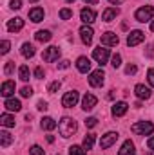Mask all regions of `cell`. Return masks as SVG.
<instances>
[{
  "label": "cell",
  "mask_w": 154,
  "mask_h": 155,
  "mask_svg": "<svg viewBox=\"0 0 154 155\" xmlns=\"http://www.w3.org/2000/svg\"><path fill=\"white\" fill-rule=\"evenodd\" d=\"M76 121L75 119H71V117H64L62 121H60V124H58V130H60V134H62V137H71L75 132H76Z\"/></svg>",
  "instance_id": "6da1fadb"
},
{
  "label": "cell",
  "mask_w": 154,
  "mask_h": 155,
  "mask_svg": "<svg viewBox=\"0 0 154 155\" xmlns=\"http://www.w3.org/2000/svg\"><path fill=\"white\" fill-rule=\"evenodd\" d=\"M136 135H151L154 132V124L151 121H140V123H136V124H132V128H131Z\"/></svg>",
  "instance_id": "7a4b0ae2"
},
{
  "label": "cell",
  "mask_w": 154,
  "mask_h": 155,
  "mask_svg": "<svg viewBox=\"0 0 154 155\" xmlns=\"http://www.w3.org/2000/svg\"><path fill=\"white\" fill-rule=\"evenodd\" d=\"M136 20L138 22H151L152 20V16H154V7L152 5H145V7H140L138 11H136Z\"/></svg>",
  "instance_id": "3957f363"
},
{
  "label": "cell",
  "mask_w": 154,
  "mask_h": 155,
  "mask_svg": "<svg viewBox=\"0 0 154 155\" xmlns=\"http://www.w3.org/2000/svg\"><path fill=\"white\" fill-rule=\"evenodd\" d=\"M42 58H44V61L53 63V61H56V60L60 58V49H58V47H47V49L42 52Z\"/></svg>",
  "instance_id": "277c9868"
},
{
  "label": "cell",
  "mask_w": 154,
  "mask_h": 155,
  "mask_svg": "<svg viewBox=\"0 0 154 155\" xmlns=\"http://www.w3.org/2000/svg\"><path fill=\"white\" fill-rule=\"evenodd\" d=\"M143 40H145V33H143V31H132V33H129V36H127V45H129V47H136V45H140Z\"/></svg>",
  "instance_id": "5b68a950"
},
{
  "label": "cell",
  "mask_w": 154,
  "mask_h": 155,
  "mask_svg": "<svg viewBox=\"0 0 154 155\" xmlns=\"http://www.w3.org/2000/svg\"><path fill=\"white\" fill-rule=\"evenodd\" d=\"M76 103H78V92L76 90H69V92H65V96L62 97V105H64L65 108H73Z\"/></svg>",
  "instance_id": "8992f818"
},
{
  "label": "cell",
  "mask_w": 154,
  "mask_h": 155,
  "mask_svg": "<svg viewBox=\"0 0 154 155\" xmlns=\"http://www.w3.org/2000/svg\"><path fill=\"white\" fill-rule=\"evenodd\" d=\"M116 141H118V134H116V132H109V134L102 135V139H100V148H102V150H105V148L113 146Z\"/></svg>",
  "instance_id": "52a82bcc"
},
{
  "label": "cell",
  "mask_w": 154,
  "mask_h": 155,
  "mask_svg": "<svg viewBox=\"0 0 154 155\" xmlns=\"http://www.w3.org/2000/svg\"><path fill=\"white\" fill-rule=\"evenodd\" d=\"M103 78H105V72H103L102 69H98V71L91 72V76H89V85H91V87H102V85H103Z\"/></svg>",
  "instance_id": "ba28073f"
},
{
  "label": "cell",
  "mask_w": 154,
  "mask_h": 155,
  "mask_svg": "<svg viewBox=\"0 0 154 155\" xmlns=\"http://www.w3.org/2000/svg\"><path fill=\"white\" fill-rule=\"evenodd\" d=\"M102 45H107V47H116L118 43H120V38H118V35L114 33H111V31H107V33H103L102 35Z\"/></svg>",
  "instance_id": "9c48e42d"
},
{
  "label": "cell",
  "mask_w": 154,
  "mask_h": 155,
  "mask_svg": "<svg viewBox=\"0 0 154 155\" xmlns=\"http://www.w3.org/2000/svg\"><path fill=\"white\" fill-rule=\"evenodd\" d=\"M93 58H94L100 65L107 63V60H109V49H102V47L94 49V51H93Z\"/></svg>",
  "instance_id": "30bf717a"
},
{
  "label": "cell",
  "mask_w": 154,
  "mask_h": 155,
  "mask_svg": "<svg viewBox=\"0 0 154 155\" xmlns=\"http://www.w3.org/2000/svg\"><path fill=\"white\" fill-rule=\"evenodd\" d=\"M96 103H98L96 96H93V94H85L83 99H82V108L89 112V110H93V108L96 107Z\"/></svg>",
  "instance_id": "8fae6325"
},
{
  "label": "cell",
  "mask_w": 154,
  "mask_h": 155,
  "mask_svg": "<svg viewBox=\"0 0 154 155\" xmlns=\"http://www.w3.org/2000/svg\"><path fill=\"white\" fill-rule=\"evenodd\" d=\"M127 110H129V105L125 103V101H118L113 105V116L114 117H121L127 114Z\"/></svg>",
  "instance_id": "7c38bea8"
},
{
  "label": "cell",
  "mask_w": 154,
  "mask_h": 155,
  "mask_svg": "<svg viewBox=\"0 0 154 155\" xmlns=\"http://www.w3.org/2000/svg\"><path fill=\"white\" fill-rule=\"evenodd\" d=\"M22 27H24V20H22L20 16L11 18V20L7 22V31H9V33H16V31H20Z\"/></svg>",
  "instance_id": "4fadbf2b"
},
{
  "label": "cell",
  "mask_w": 154,
  "mask_h": 155,
  "mask_svg": "<svg viewBox=\"0 0 154 155\" xmlns=\"http://www.w3.org/2000/svg\"><path fill=\"white\" fill-rule=\"evenodd\" d=\"M76 67H78V71H80L82 74H87V72L91 71V60L85 58V56H80L78 61H76Z\"/></svg>",
  "instance_id": "5bb4252c"
},
{
  "label": "cell",
  "mask_w": 154,
  "mask_h": 155,
  "mask_svg": "<svg viewBox=\"0 0 154 155\" xmlns=\"http://www.w3.org/2000/svg\"><path fill=\"white\" fill-rule=\"evenodd\" d=\"M80 18H82V22L83 24H93L94 20H96V13L93 11V9H82V13H80Z\"/></svg>",
  "instance_id": "9a60e30c"
},
{
  "label": "cell",
  "mask_w": 154,
  "mask_h": 155,
  "mask_svg": "<svg viewBox=\"0 0 154 155\" xmlns=\"http://www.w3.org/2000/svg\"><path fill=\"white\" fill-rule=\"evenodd\" d=\"M134 94L140 97V99H149L152 94H151V88L145 87V85H136L134 87Z\"/></svg>",
  "instance_id": "2e32d148"
},
{
  "label": "cell",
  "mask_w": 154,
  "mask_h": 155,
  "mask_svg": "<svg viewBox=\"0 0 154 155\" xmlns=\"http://www.w3.org/2000/svg\"><path fill=\"white\" fill-rule=\"evenodd\" d=\"M118 15H120V9H118V7H107V9L102 13V20H103V22H113Z\"/></svg>",
  "instance_id": "e0dca14e"
},
{
  "label": "cell",
  "mask_w": 154,
  "mask_h": 155,
  "mask_svg": "<svg viewBox=\"0 0 154 155\" xmlns=\"http://www.w3.org/2000/svg\"><path fill=\"white\" fill-rule=\"evenodd\" d=\"M93 29L89 27V25H83L82 29H80V36H82V41L85 43V45H91V41H93Z\"/></svg>",
  "instance_id": "ac0fdd59"
},
{
  "label": "cell",
  "mask_w": 154,
  "mask_h": 155,
  "mask_svg": "<svg viewBox=\"0 0 154 155\" xmlns=\"http://www.w3.org/2000/svg\"><path fill=\"white\" fill-rule=\"evenodd\" d=\"M13 92H15V81H11V79L4 81V83H2V90H0V94H2L4 97H9V96H13Z\"/></svg>",
  "instance_id": "d6986e66"
},
{
  "label": "cell",
  "mask_w": 154,
  "mask_h": 155,
  "mask_svg": "<svg viewBox=\"0 0 154 155\" xmlns=\"http://www.w3.org/2000/svg\"><path fill=\"white\" fill-rule=\"evenodd\" d=\"M29 20H33L35 24H38L44 20V9L42 7H33L31 11H29Z\"/></svg>",
  "instance_id": "ffe728a7"
},
{
  "label": "cell",
  "mask_w": 154,
  "mask_h": 155,
  "mask_svg": "<svg viewBox=\"0 0 154 155\" xmlns=\"http://www.w3.org/2000/svg\"><path fill=\"white\" fill-rule=\"evenodd\" d=\"M4 107H5L7 110H11V112H18V110L22 108V103H20L18 99H15V97H11V99H5V103H4Z\"/></svg>",
  "instance_id": "44dd1931"
},
{
  "label": "cell",
  "mask_w": 154,
  "mask_h": 155,
  "mask_svg": "<svg viewBox=\"0 0 154 155\" xmlns=\"http://www.w3.org/2000/svg\"><path fill=\"white\" fill-rule=\"evenodd\" d=\"M120 155H136V148H134V143L132 141H125L121 150H120Z\"/></svg>",
  "instance_id": "7402d4cb"
},
{
  "label": "cell",
  "mask_w": 154,
  "mask_h": 155,
  "mask_svg": "<svg viewBox=\"0 0 154 155\" xmlns=\"http://www.w3.org/2000/svg\"><path fill=\"white\" fill-rule=\"evenodd\" d=\"M40 124H42V128H44V130H47V132H51V130H54V128H56V121H54L53 117H44Z\"/></svg>",
  "instance_id": "603a6c76"
},
{
  "label": "cell",
  "mask_w": 154,
  "mask_h": 155,
  "mask_svg": "<svg viewBox=\"0 0 154 155\" xmlns=\"http://www.w3.org/2000/svg\"><path fill=\"white\" fill-rule=\"evenodd\" d=\"M20 52H22L24 58H33V56H35V47H33L31 43H24L22 49H20Z\"/></svg>",
  "instance_id": "cb8c5ba5"
},
{
  "label": "cell",
  "mask_w": 154,
  "mask_h": 155,
  "mask_svg": "<svg viewBox=\"0 0 154 155\" xmlns=\"http://www.w3.org/2000/svg\"><path fill=\"white\" fill-rule=\"evenodd\" d=\"M0 124L5 126V128H11V126H15V117L9 116V114H2L0 116Z\"/></svg>",
  "instance_id": "d4e9b609"
},
{
  "label": "cell",
  "mask_w": 154,
  "mask_h": 155,
  "mask_svg": "<svg viewBox=\"0 0 154 155\" xmlns=\"http://www.w3.org/2000/svg\"><path fill=\"white\" fill-rule=\"evenodd\" d=\"M11 143H13L11 134H7V132H0V146H2V148H7Z\"/></svg>",
  "instance_id": "484cf974"
},
{
  "label": "cell",
  "mask_w": 154,
  "mask_h": 155,
  "mask_svg": "<svg viewBox=\"0 0 154 155\" xmlns=\"http://www.w3.org/2000/svg\"><path fill=\"white\" fill-rule=\"evenodd\" d=\"M94 139H96V135H94V134H87V135L83 137V144H82V146H83V150H87V152H89V150L93 148V144H94Z\"/></svg>",
  "instance_id": "4316f807"
},
{
  "label": "cell",
  "mask_w": 154,
  "mask_h": 155,
  "mask_svg": "<svg viewBox=\"0 0 154 155\" xmlns=\"http://www.w3.org/2000/svg\"><path fill=\"white\" fill-rule=\"evenodd\" d=\"M35 38H37V41H40V43H45V41H49V40L53 38V35H51V31H38V33L35 35Z\"/></svg>",
  "instance_id": "83f0119b"
},
{
  "label": "cell",
  "mask_w": 154,
  "mask_h": 155,
  "mask_svg": "<svg viewBox=\"0 0 154 155\" xmlns=\"http://www.w3.org/2000/svg\"><path fill=\"white\" fill-rule=\"evenodd\" d=\"M18 76L22 81H29V78H31V72H29V67L27 65H22L20 69H18Z\"/></svg>",
  "instance_id": "f1b7e54d"
},
{
  "label": "cell",
  "mask_w": 154,
  "mask_h": 155,
  "mask_svg": "<svg viewBox=\"0 0 154 155\" xmlns=\"http://www.w3.org/2000/svg\"><path fill=\"white\" fill-rule=\"evenodd\" d=\"M69 155H85V150H83V146L73 144V146L69 148Z\"/></svg>",
  "instance_id": "f546056e"
},
{
  "label": "cell",
  "mask_w": 154,
  "mask_h": 155,
  "mask_svg": "<svg viewBox=\"0 0 154 155\" xmlns=\"http://www.w3.org/2000/svg\"><path fill=\"white\" fill-rule=\"evenodd\" d=\"M4 72H5V76H11V74L15 72V61H7V63H5Z\"/></svg>",
  "instance_id": "4dcf8cb0"
},
{
  "label": "cell",
  "mask_w": 154,
  "mask_h": 155,
  "mask_svg": "<svg viewBox=\"0 0 154 155\" xmlns=\"http://www.w3.org/2000/svg\"><path fill=\"white\" fill-rule=\"evenodd\" d=\"M20 96L22 97H31L33 96V88L31 87H22L20 88Z\"/></svg>",
  "instance_id": "1f68e13d"
},
{
  "label": "cell",
  "mask_w": 154,
  "mask_h": 155,
  "mask_svg": "<svg viewBox=\"0 0 154 155\" xmlns=\"http://www.w3.org/2000/svg\"><path fill=\"white\" fill-rule=\"evenodd\" d=\"M73 16V11L71 9H60V18L62 20H69Z\"/></svg>",
  "instance_id": "d6a6232c"
},
{
  "label": "cell",
  "mask_w": 154,
  "mask_h": 155,
  "mask_svg": "<svg viewBox=\"0 0 154 155\" xmlns=\"http://www.w3.org/2000/svg\"><path fill=\"white\" fill-rule=\"evenodd\" d=\"M96 124H98V119H96V117H87V119H85V126H87V128H94Z\"/></svg>",
  "instance_id": "836d02e7"
},
{
  "label": "cell",
  "mask_w": 154,
  "mask_h": 155,
  "mask_svg": "<svg viewBox=\"0 0 154 155\" xmlns=\"http://www.w3.org/2000/svg\"><path fill=\"white\" fill-rule=\"evenodd\" d=\"M29 153L31 155H45V152L40 148L38 144H35V146H31V150H29Z\"/></svg>",
  "instance_id": "e575fe53"
},
{
  "label": "cell",
  "mask_w": 154,
  "mask_h": 155,
  "mask_svg": "<svg viewBox=\"0 0 154 155\" xmlns=\"http://www.w3.org/2000/svg\"><path fill=\"white\" fill-rule=\"evenodd\" d=\"M111 65H113L114 69H118V67L121 65V56H120V54H114V56H113V60H111Z\"/></svg>",
  "instance_id": "d590c367"
},
{
  "label": "cell",
  "mask_w": 154,
  "mask_h": 155,
  "mask_svg": "<svg viewBox=\"0 0 154 155\" xmlns=\"http://www.w3.org/2000/svg\"><path fill=\"white\" fill-rule=\"evenodd\" d=\"M136 72H138V67H136V65H132V63H131V65H127V67H125V74H129V76H131V74H136Z\"/></svg>",
  "instance_id": "8d00e7d4"
},
{
  "label": "cell",
  "mask_w": 154,
  "mask_h": 155,
  "mask_svg": "<svg viewBox=\"0 0 154 155\" xmlns=\"http://www.w3.org/2000/svg\"><path fill=\"white\" fill-rule=\"evenodd\" d=\"M60 85H62V83H60V81H53V83H51V85H49V88H47V90H49V92H51V94H54V92H56V90H58V88H60Z\"/></svg>",
  "instance_id": "74e56055"
},
{
  "label": "cell",
  "mask_w": 154,
  "mask_h": 155,
  "mask_svg": "<svg viewBox=\"0 0 154 155\" xmlns=\"http://www.w3.org/2000/svg\"><path fill=\"white\" fill-rule=\"evenodd\" d=\"M9 47H11V43H9L7 40H4V41H2V49H0V52H2V54H7V52H9Z\"/></svg>",
  "instance_id": "f35d334b"
},
{
  "label": "cell",
  "mask_w": 154,
  "mask_h": 155,
  "mask_svg": "<svg viewBox=\"0 0 154 155\" xmlns=\"http://www.w3.org/2000/svg\"><path fill=\"white\" fill-rule=\"evenodd\" d=\"M147 79H149V85L154 87V69H149V72H147Z\"/></svg>",
  "instance_id": "ab89813d"
},
{
  "label": "cell",
  "mask_w": 154,
  "mask_h": 155,
  "mask_svg": "<svg viewBox=\"0 0 154 155\" xmlns=\"http://www.w3.org/2000/svg\"><path fill=\"white\" fill-rule=\"evenodd\" d=\"M37 108H38V110H44V112H45V110L49 108V107H47V101H42V99H40L38 103H37Z\"/></svg>",
  "instance_id": "60d3db41"
},
{
  "label": "cell",
  "mask_w": 154,
  "mask_h": 155,
  "mask_svg": "<svg viewBox=\"0 0 154 155\" xmlns=\"http://www.w3.org/2000/svg\"><path fill=\"white\" fill-rule=\"evenodd\" d=\"M11 7L13 9H20L22 7V0H11Z\"/></svg>",
  "instance_id": "b9f144b4"
},
{
  "label": "cell",
  "mask_w": 154,
  "mask_h": 155,
  "mask_svg": "<svg viewBox=\"0 0 154 155\" xmlns=\"http://www.w3.org/2000/svg\"><path fill=\"white\" fill-rule=\"evenodd\" d=\"M35 76L38 78V79H42V78H44V69H42V67H37V71H35Z\"/></svg>",
  "instance_id": "7bdbcfd3"
},
{
  "label": "cell",
  "mask_w": 154,
  "mask_h": 155,
  "mask_svg": "<svg viewBox=\"0 0 154 155\" xmlns=\"http://www.w3.org/2000/svg\"><path fill=\"white\" fill-rule=\"evenodd\" d=\"M58 69H69V61H67V60L60 61V63H58Z\"/></svg>",
  "instance_id": "ee69618b"
},
{
  "label": "cell",
  "mask_w": 154,
  "mask_h": 155,
  "mask_svg": "<svg viewBox=\"0 0 154 155\" xmlns=\"http://www.w3.org/2000/svg\"><path fill=\"white\" fill-rule=\"evenodd\" d=\"M147 146H149V150H154V137H151V139L147 141Z\"/></svg>",
  "instance_id": "f6af8a7d"
},
{
  "label": "cell",
  "mask_w": 154,
  "mask_h": 155,
  "mask_svg": "<svg viewBox=\"0 0 154 155\" xmlns=\"http://www.w3.org/2000/svg\"><path fill=\"white\" fill-rule=\"evenodd\" d=\"M83 2H85V4H93V5L98 4V0H83Z\"/></svg>",
  "instance_id": "bcb514c9"
},
{
  "label": "cell",
  "mask_w": 154,
  "mask_h": 155,
  "mask_svg": "<svg viewBox=\"0 0 154 155\" xmlns=\"http://www.w3.org/2000/svg\"><path fill=\"white\" fill-rule=\"evenodd\" d=\"M47 143H54V137L53 135H47Z\"/></svg>",
  "instance_id": "7dc6e473"
},
{
  "label": "cell",
  "mask_w": 154,
  "mask_h": 155,
  "mask_svg": "<svg viewBox=\"0 0 154 155\" xmlns=\"http://www.w3.org/2000/svg\"><path fill=\"white\" fill-rule=\"evenodd\" d=\"M151 31L154 33V20H152V24H151Z\"/></svg>",
  "instance_id": "c3c4849f"
},
{
  "label": "cell",
  "mask_w": 154,
  "mask_h": 155,
  "mask_svg": "<svg viewBox=\"0 0 154 155\" xmlns=\"http://www.w3.org/2000/svg\"><path fill=\"white\" fill-rule=\"evenodd\" d=\"M109 2H111V4H118V2H120V0H109Z\"/></svg>",
  "instance_id": "681fc988"
},
{
  "label": "cell",
  "mask_w": 154,
  "mask_h": 155,
  "mask_svg": "<svg viewBox=\"0 0 154 155\" xmlns=\"http://www.w3.org/2000/svg\"><path fill=\"white\" fill-rule=\"evenodd\" d=\"M65 2H69V4H71V2H75V0H65Z\"/></svg>",
  "instance_id": "f907efd6"
},
{
  "label": "cell",
  "mask_w": 154,
  "mask_h": 155,
  "mask_svg": "<svg viewBox=\"0 0 154 155\" xmlns=\"http://www.w3.org/2000/svg\"><path fill=\"white\" fill-rule=\"evenodd\" d=\"M29 2H38V0H29Z\"/></svg>",
  "instance_id": "816d5d0a"
}]
</instances>
